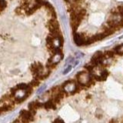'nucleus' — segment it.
<instances>
[{"label":"nucleus","mask_w":123,"mask_h":123,"mask_svg":"<svg viewBox=\"0 0 123 123\" xmlns=\"http://www.w3.org/2000/svg\"><path fill=\"white\" fill-rule=\"evenodd\" d=\"M62 87L63 90L65 92V93L66 94L67 96L69 95H73L75 93H78L80 91H82L83 89H85V87L81 86L79 85H78L75 81L74 80H67L61 86Z\"/></svg>","instance_id":"obj_1"},{"label":"nucleus","mask_w":123,"mask_h":123,"mask_svg":"<svg viewBox=\"0 0 123 123\" xmlns=\"http://www.w3.org/2000/svg\"><path fill=\"white\" fill-rule=\"evenodd\" d=\"M77 83L81 86L85 88H89L95 84V81L91 76L90 73L86 72V71H81L76 75Z\"/></svg>","instance_id":"obj_2"},{"label":"nucleus","mask_w":123,"mask_h":123,"mask_svg":"<svg viewBox=\"0 0 123 123\" xmlns=\"http://www.w3.org/2000/svg\"><path fill=\"white\" fill-rule=\"evenodd\" d=\"M33 91V88H32L30 86L29 87L27 88L26 90H19L18 89L16 92L14 94L13 98H14V102L15 105L20 104L23 102L26 98H28L29 96L32 94V92Z\"/></svg>","instance_id":"obj_3"},{"label":"nucleus","mask_w":123,"mask_h":123,"mask_svg":"<svg viewBox=\"0 0 123 123\" xmlns=\"http://www.w3.org/2000/svg\"><path fill=\"white\" fill-rule=\"evenodd\" d=\"M18 119L21 123H30L35 120V116L28 110H22Z\"/></svg>","instance_id":"obj_4"},{"label":"nucleus","mask_w":123,"mask_h":123,"mask_svg":"<svg viewBox=\"0 0 123 123\" xmlns=\"http://www.w3.org/2000/svg\"><path fill=\"white\" fill-rule=\"evenodd\" d=\"M29 111L32 113V115H36V111L38 109H43V103L41 102L39 100H36V101H33L29 104Z\"/></svg>","instance_id":"obj_5"},{"label":"nucleus","mask_w":123,"mask_h":123,"mask_svg":"<svg viewBox=\"0 0 123 123\" xmlns=\"http://www.w3.org/2000/svg\"><path fill=\"white\" fill-rule=\"evenodd\" d=\"M74 42L77 45H87V38L84 37L82 34L75 33L74 34Z\"/></svg>","instance_id":"obj_6"},{"label":"nucleus","mask_w":123,"mask_h":123,"mask_svg":"<svg viewBox=\"0 0 123 123\" xmlns=\"http://www.w3.org/2000/svg\"><path fill=\"white\" fill-rule=\"evenodd\" d=\"M62 59H63V54L62 53V54H55V55H53L50 58H49L48 62H51L53 64L58 65Z\"/></svg>","instance_id":"obj_7"},{"label":"nucleus","mask_w":123,"mask_h":123,"mask_svg":"<svg viewBox=\"0 0 123 123\" xmlns=\"http://www.w3.org/2000/svg\"><path fill=\"white\" fill-rule=\"evenodd\" d=\"M43 109L46 110H55L57 109V106L51 99L49 101L43 103Z\"/></svg>","instance_id":"obj_8"},{"label":"nucleus","mask_w":123,"mask_h":123,"mask_svg":"<svg viewBox=\"0 0 123 123\" xmlns=\"http://www.w3.org/2000/svg\"><path fill=\"white\" fill-rule=\"evenodd\" d=\"M108 75H109V72H108V71L106 70V69H103L101 72V74H100V75H99L100 81H105L107 79Z\"/></svg>","instance_id":"obj_9"},{"label":"nucleus","mask_w":123,"mask_h":123,"mask_svg":"<svg viewBox=\"0 0 123 123\" xmlns=\"http://www.w3.org/2000/svg\"><path fill=\"white\" fill-rule=\"evenodd\" d=\"M15 86H16V88L19 90H26L27 88L29 87V84H25V83H23V82L19 83V84L16 85Z\"/></svg>","instance_id":"obj_10"},{"label":"nucleus","mask_w":123,"mask_h":123,"mask_svg":"<svg viewBox=\"0 0 123 123\" xmlns=\"http://www.w3.org/2000/svg\"><path fill=\"white\" fill-rule=\"evenodd\" d=\"M114 52L117 54V55H123V44L118 45L114 49Z\"/></svg>","instance_id":"obj_11"},{"label":"nucleus","mask_w":123,"mask_h":123,"mask_svg":"<svg viewBox=\"0 0 123 123\" xmlns=\"http://www.w3.org/2000/svg\"><path fill=\"white\" fill-rule=\"evenodd\" d=\"M40 82L39 81H38V80H36V79H33L32 81H31V82L29 83V86L32 87V88H36V87H38V86H39L40 85Z\"/></svg>","instance_id":"obj_12"},{"label":"nucleus","mask_w":123,"mask_h":123,"mask_svg":"<svg viewBox=\"0 0 123 123\" xmlns=\"http://www.w3.org/2000/svg\"><path fill=\"white\" fill-rule=\"evenodd\" d=\"M85 68L86 69V71L88 72V73H92V72H93V70H94V66L92 65H91L90 63L89 64H88V65H85Z\"/></svg>","instance_id":"obj_13"},{"label":"nucleus","mask_w":123,"mask_h":123,"mask_svg":"<svg viewBox=\"0 0 123 123\" xmlns=\"http://www.w3.org/2000/svg\"><path fill=\"white\" fill-rule=\"evenodd\" d=\"M7 6V3L5 0H0V11L3 10Z\"/></svg>","instance_id":"obj_14"},{"label":"nucleus","mask_w":123,"mask_h":123,"mask_svg":"<svg viewBox=\"0 0 123 123\" xmlns=\"http://www.w3.org/2000/svg\"><path fill=\"white\" fill-rule=\"evenodd\" d=\"M71 70H72V66H71V65H68V67L65 68V70L63 72V74H64V75L67 74V73H68Z\"/></svg>","instance_id":"obj_15"},{"label":"nucleus","mask_w":123,"mask_h":123,"mask_svg":"<svg viewBox=\"0 0 123 123\" xmlns=\"http://www.w3.org/2000/svg\"><path fill=\"white\" fill-rule=\"evenodd\" d=\"M53 123H64V122H63V120H62V118H57L55 119V121H54Z\"/></svg>","instance_id":"obj_16"},{"label":"nucleus","mask_w":123,"mask_h":123,"mask_svg":"<svg viewBox=\"0 0 123 123\" xmlns=\"http://www.w3.org/2000/svg\"><path fill=\"white\" fill-rule=\"evenodd\" d=\"M110 123H115V119H111Z\"/></svg>","instance_id":"obj_17"}]
</instances>
